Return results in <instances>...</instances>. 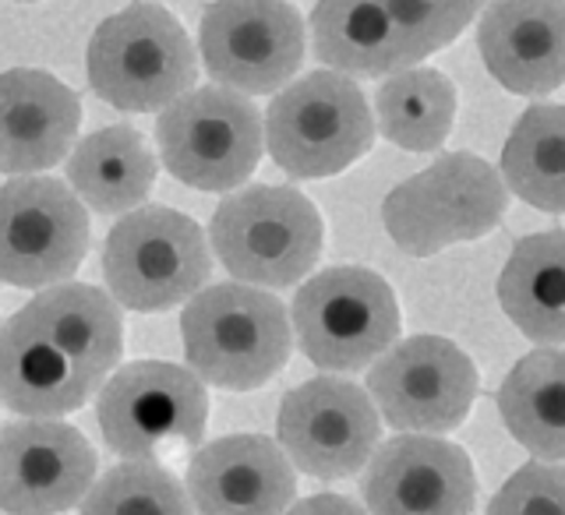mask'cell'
Segmentation results:
<instances>
[{"label":"cell","mask_w":565,"mask_h":515,"mask_svg":"<svg viewBox=\"0 0 565 515\" xmlns=\"http://www.w3.org/2000/svg\"><path fill=\"white\" fill-rule=\"evenodd\" d=\"M188 367L205 385L252 393L290 361L294 322L273 290L216 282L194 293L181 314Z\"/></svg>","instance_id":"6da1fadb"},{"label":"cell","mask_w":565,"mask_h":515,"mask_svg":"<svg viewBox=\"0 0 565 515\" xmlns=\"http://www.w3.org/2000/svg\"><path fill=\"white\" fill-rule=\"evenodd\" d=\"M85 67L93 93L124 114H163L199 78L191 35L163 4H128L103 18Z\"/></svg>","instance_id":"7a4b0ae2"},{"label":"cell","mask_w":565,"mask_h":515,"mask_svg":"<svg viewBox=\"0 0 565 515\" xmlns=\"http://www.w3.org/2000/svg\"><path fill=\"white\" fill-rule=\"evenodd\" d=\"M509 184L473 152H446L385 194L382 223L399 251L431 258L452 244L488 237L505 219Z\"/></svg>","instance_id":"3957f363"},{"label":"cell","mask_w":565,"mask_h":515,"mask_svg":"<svg viewBox=\"0 0 565 515\" xmlns=\"http://www.w3.org/2000/svg\"><path fill=\"white\" fill-rule=\"evenodd\" d=\"M209 244L237 282L290 290L322 258L326 223L300 191L255 184L220 202Z\"/></svg>","instance_id":"277c9868"},{"label":"cell","mask_w":565,"mask_h":515,"mask_svg":"<svg viewBox=\"0 0 565 515\" xmlns=\"http://www.w3.org/2000/svg\"><path fill=\"white\" fill-rule=\"evenodd\" d=\"M290 322L300 353L332 375L371 367L399 340L393 287L361 265H332L300 282Z\"/></svg>","instance_id":"5b68a950"},{"label":"cell","mask_w":565,"mask_h":515,"mask_svg":"<svg viewBox=\"0 0 565 515\" xmlns=\"http://www.w3.org/2000/svg\"><path fill=\"white\" fill-rule=\"evenodd\" d=\"M375 114L350 75L311 71L290 82L265 114V149L297 181L335 176L371 149Z\"/></svg>","instance_id":"8992f818"},{"label":"cell","mask_w":565,"mask_h":515,"mask_svg":"<svg viewBox=\"0 0 565 515\" xmlns=\"http://www.w3.org/2000/svg\"><path fill=\"white\" fill-rule=\"evenodd\" d=\"M212 251L205 229L167 205L128 212L103 247V279L128 311H170L209 287Z\"/></svg>","instance_id":"52a82bcc"},{"label":"cell","mask_w":565,"mask_h":515,"mask_svg":"<svg viewBox=\"0 0 565 515\" xmlns=\"http://www.w3.org/2000/svg\"><path fill=\"white\" fill-rule=\"evenodd\" d=\"M96 420L106 449L124 459H156L199 449L209 423L205 382L191 367L135 361L99 388Z\"/></svg>","instance_id":"ba28073f"},{"label":"cell","mask_w":565,"mask_h":515,"mask_svg":"<svg viewBox=\"0 0 565 515\" xmlns=\"http://www.w3.org/2000/svg\"><path fill=\"white\" fill-rule=\"evenodd\" d=\"M167 173L194 191H234L265 152V117L252 96L205 85L170 103L156 120Z\"/></svg>","instance_id":"9c48e42d"},{"label":"cell","mask_w":565,"mask_h":515,"mask_svg":"<svg viewBox=\"0 0 565 515\" xmlns=\"http://www.w3.org/2000/svg\"><path fill=\"white\" fill-rule=\"evenodd\" d=\"M88 251V212L71 184L14 176L0 187V282L22 290L61 287Z\"/></svg>","instance_id":"30bf717a"},{"label":"cell","mask_w":565,"mask_h":515,"mask_svg":"<svg viewBox=\"0 0 565 515\" xmlns=\"http://www.w3.org/2000/svg\"><path fill=\"white\" fill-rule=\"evenodd\" d=\"M305 22L287 0H212L199 25L209 78L241 96L282 93L305 64Z\"/></svg>","instance_id":"8fae6325"},{"label":"cell","mask_w":565,"mask_h":515,"mask_svg":"<svg viewBox=\"0 0 565 515\" xmlns=\"http://www.w3.org/2000/svg\"><path fill=\"white\" fill-rule=\"evenodd\" d=\"M367 393L399 434H449L477 399V367L452 340L411 335L367 367Z\"/></svg>","instance_id":"7c38bea8"},{"label":"cell","mask_w":565,"mask_h":515,"mask_svg":"<svg viewBox=\"0 0 565 515\" xmlns=\"http://www.w3.org/2000/svg\"><path fill=\"white\" fill-rule=\"evenodd\" d=\"M276 438L300 473L332 484L371 463L382 441V414L361 385L340 375H318L287 393Z\"/></svg>","instance_id":"4fadbf2b"},{"label":"cell","mask_w":565,"mask_h":515,"mask_svg":"<svg viewBox=\"0 0 565 515\" xmlns=\"http://www.w3.org/2000/svg\"><path fill=\"white\" fill-rule=\"evenodd\" d=\"M96 484V452L64 420L22 417L0 428V512L61 515Z\"/></svg>","instance_id":"5bb4252c"},{"label":"cell","mask_w":565,"mask_h":515,"mask_svg":"<svg viewBox=\"0 0 565 515\" xmlns=\"http://www.w3.org/2000/svg\"><path fill=\"white\" fill-rule=\"evenodd\" d=\"M367 515H470L477 476L470 455L441 434H396L364 470Z\"/></svg>","instance_id":"9a60e30c"},{"label":"cell","mask_w":565,"mask_h":515,"mask_svg":"<svg viewBox=\"0 0 565 515\" xmlns=\"http://www.w3.org/2000/svg\"><path fill=\"white\" fill-rule=\"evenodd\" d=\"M194 515H287L297 466L265 434H226L191 455L184 476Z\"/></svg>","instance_id":"2e32d148"},{"label":"cell","mask_w":565,"mask_h":515,"mask_svg":"<svg viewBox=\"0 0 565 515\" xmlns=\"http://www.w3.org/2000/svg\"><path fill=\"white\" fill-rule=\"evenodd\" d=\"M477 46L505 93H555L565 85V0H488Z\"/></svg>","instance_id":"e0dca14e"},{"label":"cell","mask_w":565,"mask_h":515,"mask_svg":"<svg viewBox=\"0 0 565 515\" xmlns=\"http://www.w3.org/2000/svg\"><path fill=\"white\" fill-rule=\"evenodd\" d=\"M82 103L50 71L14 67L0 75V173L35 176L78 146Z\"/></svg>","instance_id":"ac0fdd59"},{"label":"cell","mask_w":565,"mask_h":515,"mask_svg":"<svg viewBox=\"0 0 565 515\" xmlns=\"http://www.w3.org/2000/svg\"><path fill=\"white\" fill-rule=\"evenodd\" d=\"M99 388L29 318L11 314V322L0 329V403L11 414L57 420L82 410Z\"/></svg>","instance_id":"d6986e66"},{"label":"cell","mask_w":565,"mask_h":515,"mask_svg":"<svg viewBox=\"0 0 565 515\" xmlns=\"http://www.w3.org/2000/svg\"><path fill=\"white\" fill-rule=\"evenodd\" d=\"M18 314L29 318L93 382H110L124 353V322L117 300L106 290L88 282H61L40 290Z\"/></svg>","instance_id":"ffe728a7"},{"label":"cell","mask_w":565,"mask_h":515,"mask_svg":"<svg viewBox=\"0 0 565 515\" xmlns=\"http://www.w3.org/2000/svg\"><path fill=\"white\" fill-rule=\"evenodd\" d=\"M308 32L315 57L340 75L388 78L414 67L411 50L382 0H318Z\"/></svg>","instance_id":"44dd1931"},{"label":"cell","mask_w":565,"mask_h":515,"mask_svg":"<svg viewBox=\"0 0 565 515\" xmlns=\"http://www.w3.org/2000/svg\"><path fill=\"white\" fill-rule=\"evenodd\" d=\"M67 184L99 216L135 212L152 194L156 155L128 124L93 131L67 155Z\"/></svg>","instance_id":"7402d4cb"},{"label":"cell","mask_w":565,"mask_h":515,"mask_svg":"<svg viewBox=\"0 0 565 515\" xmlns=\"http://www.w3.org/2000/svg\"><path fill=\"white\" fill-rule=\"evenodd\" d=\"M499 304L530 343H565V229L523 237L499 276Z\"/></svg>","instance_id":"603a6c76"},{"label":"cell","mask_w":565,"mask_h":515,"mask_svg":"<svg viewBox=\"0 0 565 515\" xmlns=\"http://www.w3.org/2000/svg\"><path fill=\"white\" fill-rule=\"evenodd\" d=\"M499 410L530 455L565 463V350L541 346L512 364L499 388Z\"/></svg>","instance_id":"cb8c5ba5"},{"label":"cell","mask_w":565,"mask_h":515,"mask_svg":"<svg viewBox=\"0 0 565 515\" xmlns=\"http://www.w3.org/2000/svg\"><path fill=\"white\" fill-rule=\"evenodd\" d=\"M502 176L520 202L565 216V106H526L505 138Z\"/></svg>","instance_id":"d4e9b609"},{"label":"cell","mask_w":565,"mask_h":515,"mask_svg":"<svg viewBox=\"0 0 565 515\" xmlns=\"http://www.w3.org/2000/svg\"><path fill=\"white\" fill-rule=\"evenodd\" d=\"M456 120V85L435 67H403L388 75L375 96L379 135L406 152L446 146Z\"/></svg>","instance_id":"484cf974"},{"label":"cell","mask_w":565,"mask_h":515,"mask_svg":"<svg viewBox=\"0 0 565 515\" xmlns=\"http://www.w3.org/2000/svg\"><path fill=\"white\" fill-rule=\"evenodd\" d=\"M78 515H194V505L167 466L124 459L93 484Z\"/></svg>","instance_id":"4316f807"},{"label":"cell","mask_w":565,"mask_h":515,"mask_svg":"<svg viewBox=\"0 0 565 515\" xmlns=\"http://www.w3.org/2000/svg\"><path fill=\"white\" fill-rule=\"evenodd\" d=\"M488 515H565V466L544 459L520 466L491 498Z\"/></svg>","instance_id":"83f0119b"},{"label":"cell","mask_w":565,"mask_h":515,"mask_svg":"<svg viewBox=\"0 0 565 515\" xmlns=\"http://www.w3.org/2000/svg\"><path fill=\"white\" fill-rule=\"evenodd\" d=\"M382 8L393 18V25L399 29L406 50H411L414 64L431 57L435 50L449 46L463 29L441 11L435 0H382Z\"/></svg>","instance_id":"f1b7e54d"},{"label":"cell","mask_w":565,"mask_h":515,"mask_svg":"<svg viewBox=\"0 0 565 515\" xmlns=\"http://www.w3.org/2000/svg\"><path fill=\"white\" fill-rule=\"evenodd\" d=\"M287 515H367L358 502L343 498V494H311L305 502H294Z\"/></svg>","instance_id":"f546056e"},{"label":"cell","mask_w":565,"mask_h":515,"mask_svg":"<svg viewBox=\"0 0 565 515\" xmlns=\"http://www.w3.org/2000/svg\"><path fill=\"white\" fill-rule=\"evenodd\" d=\"M435 4L446 11L459 29H467L473 18L488 8V0H435Z\"/></svg>","instance_id":"4dcf8cb0"},{"label":"cell","mask_w":565,"mask_h":515,"mask_svg":"<svg viewBox=\"0 0 565 515\" xmlns=\"http://www.w3.org/2000/svg\"><path fill=\"white\" fill-rule=\"evenodd\" d=\"M25 4H32V0H25Z\"/></svg>","instance_id":"1f68e13d"}]
</instances>
